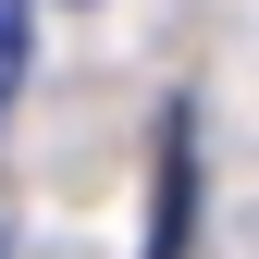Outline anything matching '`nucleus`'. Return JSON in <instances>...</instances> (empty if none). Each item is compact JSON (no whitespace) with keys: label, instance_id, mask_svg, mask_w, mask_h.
<instances>
[{"label":"nucleus","instance_id":"1","mask_svg":"<svg viewBox=\"0 0 259 259\" xmlns=\"http://www.w3.org/2000/svg\"><path fill=\"white\" fill-rule=\"evenodd\" d=\"M25 25H37V0H0V111H13V87H25Z\"/></svg>","mask_w":259,"mask_h":259}]
</instances>
